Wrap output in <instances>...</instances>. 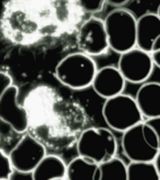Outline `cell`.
<instances>
[{
	"label": "cell",
	"instance_id": "1",
	"mask_svg": "<svg viewBox=\"0 0 160 180\" xmlns=\"http://www.w3.org/2000/svg\"><path fill=\"white\" fill-rule=\"evenodd\" d=\"M31 3L25 0L5 1L0 16V33L8 42L26 46L33 41L34 21Z\"/></svg>",
	"mask_w": 160,
	"mask_h": 180
},
{
	"label": "cell",
	"instance_id": "2",
	"mask_svg": "<svg viewBox=\"0 0 160 180\" xmlns=\"http://www.w3.org/2000/svg\"><path fill=\"white\" fill-rule=\"evenodd\" d=\"M98 69L92 57L80 52L69 54L61 59L55 67L54 74L63 85L80 90L91 86Z\"/></svg>",
	"mask_w": 160,
	"mask_h": 180
},
{
	"label": "cell",
	"instance_id": "3",
	"mask_svg": "<svg viewBox=\"0 0 160 180\" xmlns=\"http://www.w3.org/2000/svg\"><path fill=\"white\" fill-rule=\"evenodd\" d=\"M121 146L130 162H152L160 153V135L143 121L122 133Z\"/></svg>",
	"mask_w": 160,
	"mask_h": 180
},
{
	"label": "cell",
	"instance_id": "4",
	"mask_svg": "<svg viewBox=\"0 0 160 180\" xmlns=\"http://www.w3.org/2000/svg\"><path fill=\"white\" fill-rule=\"evenodd\" d=\"M77 149L79 156L99 165L116 156L118 143L110 129L92 127L81 132L77 141Z\"/></svg>",
	"mask_w": 160,
	"mask_h": 180
},
{
	"label": "cell",
	"instance_id": "5",
	"mask_svg": "<svg viewBox=\"0 0 160 180\" xmlns=\"http://www.w3.org/2000/svg\"><path fill=\"white\" fill-rule=\"evenodd\" d=\"M137 18L130 11L117 8L103 20L109 48L120 54L136 46Z\"/></svg>",
	"mask_w": 160,
	"mask_h": 180
},
{
	"label": "cell",
	"instance_id": "6",
	"mask_svg": "<svg viewBox=\"0 0 160 180\" xmlns=\"http://www.w3.org/2000/svg\"><path fill=\"white\" fill-rule=\"evenodd\" d=\"M102 113L110 129L122 133L144 121L134 98L123 93L106 99Z\"/></svg>",
	"mask_w": 160,
	"mask_h": 180
},
{
	"label": "cell",
	"instance_id": "7",
	"mask_svg": "<svg viewBox=\"0 0 160 180\" xmlns=\"http://www.w3.org/2000/svg\"><path fill=\"white\" fill-rule=\"evenodd\" d=\"M79 49L91 57L106 53L109 48L103 20L92 16L79 29L76 37Z\"/></svg>",
	"mask_w": 160,
	"mask_h": 180
},
{
	"label": "cell",
	"instance_id": "8",
	"mask_svg": "<svg viewBox=\"0 0 160 180\" xmlns=\"http://www.w3.org/2000/svg\"><path fill=\"white\" fill-rule=\"evenodd\" d=\"M120 55L117 68L126 82L143 83L153 73L155 66L150 53L135 47Z\"/></svg>",
	"mask_w": 160,
	"mask_h": 180
},
{
	"label": "cell",
	"instance_id": "9",
	"mask_svg": "<svg viewBox=\"0 0 160 180\" xmlns=\"http://www.w3.org/2000/svg\"><path fill=\"white\" fill-rule=\"evenodd\" d=\"M44 144L30 133L25 135L11 151L8 156L14 169L32 172L46 155Z\"/></svg>",
	"mask_w": 160,
	"mask_h": 180
},
{
	"label": "cell",
	"instance_id": "10",
	"mask_svg": "<svg viewBox=\"0 0 160 180\" xmlns=\"http://www.w3.org/2000/svg\"><path fill=\"white\" fill-rule=\"evenodd\" d=\"M18 91L17 86L11 85L3 94L0 100V119L21 133L27 130L29 123L27 110L17 102Z\"/></svg>",
	"mask_w": 160,
	"mask_h": 180
},
{
	"label": "cell",
	"instance_id": "11",
	"mask_svg": "<svg viewBox=\"0 0 160 180\" xmlns=\"http://www.w3.org/2000/svg\"><path fill=\"white\" fill-rule=\"evenodd\" d=\"M126 82L117 67L106 65L98 69L91 86L106 100L123 93Z\"/></svg>",
	"mask_w": 160,
	"mask_h": 180
},
{
	"label": "cell",
	"instance_id": "12",
	"mask_svg": "<svg viewBox=\"0 0 160 180\" xmlns=\"http://www.w3.org/2000/svg\"><path fill=\"white\" fill-rule=\"evenodd\" d=\"M160 38L159 14L148 12L142 15L137 20L136 46L150 53L153 43Z\"/></svg>",
	"mask_w": 160,
	"mask_h": 180
},
{
	"label": "cell",
	"instance_id": "13",
	"mask_svg": "<svg viewBox=\"0 0 160 180\" xmlns=\"http://www.w3.org/2000/svg\"><path fill=\"white\" fill-rule=\"evenodd\" d=\"M143 117H160V84L156 82L143 83L134 98Z\"/></svg>",
	"mask_w": 160,
	"mask_h": 180
},
{
	"label": "cell",
	"instance_id": "14",
	"mask_svg": "<svg viewBox=\"0 0 160 180\" xmlns=\"http://www.w3.org/2000/svg\"><path fill=\"white\" fill-rule=\"evenodd\" d=\"M67 166L60 158L46 155L32 172L33 180H62L66 177Z\"/></svg>",
	"mask_w": 160,
	"mask_h": 180
},
{
	"label": "cell",
	"instance_id": "15",
	"mask_svg": "<svg viewBox=\"0 0 160 180\" xmlns=\"http://www.w3.org/2000/svg\"><path fill=\"white\" fill-rule=\"evenodd\" d=\"M66 178L68 180H99L98 165L79 156L67 166Z\"/></svg>",
	"mask_w": 160,
	"mask_h": 180
},
{
	"label": "cell",
	"instance_id": "16",
	"mask_svg": "<svg viewBox=\"0 0 160 180\" xmlns=\"http://www.w3.org/2000/svg\"><path fill=\"white\" fill-rule=\"evenodd\" d=\"M98 167L99 180H128L127 165L116 156Z\"/></svg>",
	"mask_w": 160,
	"mask_h": 180
},
{
	"label": "cell",
	"instance_id": "17",
	"mask_svg": "<svg viewBox=\"0 0 160 180\" xmlns=\"http://www.w3.org/2000/svg\"><path fill=\"white\" fill-rule=\"evenodd\" d=\"M127 171L128 180H160V173L152 162H130Z\"/></svg>",
	"mask_w": 160,
	"mask_h": 180
},
{
	"label": "cell",
	"instance_id": "18",
	"mask_svg": "<svg viewBox=\"0 0 160 180\" xmlns=\"http://www.w3.org/2000/svg\"><path fill=\"white\" fill-rule=\"evenodd\" d=\"M79 4L85 12L94 14L102 12L107 3L106 0H82Z\"/></svg>",
	"mask_w": 160,
	"mask_h": 180
},
{
	"label": "cell",
	"instance_id": "19",
	"mask_svg": "<svg viewBox=\"0 0 160 180\" xmlns=\"http://www.w3.org/2000/svg\"><path fill=\"white\" fill-rule=\"evenodd\" d=\"M13 170L9 157L0 150V180H10Z\"/></svg>",
	"mask_w": 160,
	"mask_h": 180
},
{
	"label": "cell",
	"instance_id": "20",
	"mask_svg": "<svg viewBox=\"0 0 160 180\" xmlns=\"http://www.w3.org/2000/svg\"><path fill=\"white\" fill-rule=\"evenodd\" d=\"M12 79L6 72L0 71V100L7 89L12 85Z\"/></svg>",
	"mask_w": 160,
	"mask_h": 180
},
{
	"label": "cell",
	"instance_id": "21",
	"mask_svg": "<svg viewBox=\"0 0 160 180\" xmlns=\"http://www.w3.org/2000/svg\"><path fill=\"white\" fill-rule=\"evenodd\" d=\"M10 180H33L32 172H27L20 171L13 168Z\"/></svg>",
	"mask_w": 160,
	"mask_h": 180
},
{
	"label": "cell",
	"instance_id": "22",
	"mask_svg": "<svg viewBox=\"0 0 160 180\" xmlns=\"http://www.w3.org/2000/svg\"><path fill=\"white\" fill-rule=\"evenodd\" d=\"M144 122L160 135V117L147 118Z\"/></svg>",
	"mask_w": 160,
	"mask_h": 180
},
{
	"label": "cell",
	"instance_id": "23",
	"mask_svg": "<svg viewBox=\"0 0 160 180\" xmlns=\"http://www.w3.org/2000/svg\"><path fill=\"white\" fill-rule=\"evenodd\" d=\"M107 5L113 7H122L130 3L129 0H106Z\"/></svg>",
	"mask_w": 160,
	"mask_h": 180
},
{
	"label": "cell",
	"instance_id": "24",
	"mask_svg": "<svg viewBox=\"0 0 160 180\" xmlns=\"http://www.w3.org/2000/svg\"><path fill=\"white\" fill-rule=\"evenodd\" d=\"M152 61L155 67L160 68V50L150 53Z\"/></svg>",
	"mask_w": 160,
	"mask_h": 180
},
{
	"label": "cell",
	"instance_id": "25",
	"mask_svg": "<svg viewBox=\"0 0 160 180\" xmlns=\"http://www.w3.org/2000/svg\"><path fill=\"white\" fill-rule=\"evenodd\" d=\"M152 162L157 170L160 173V153L156 156Z\"/></svg>",
	"mask_w": 160,
	"mask_h": 180
}]
</instances>
